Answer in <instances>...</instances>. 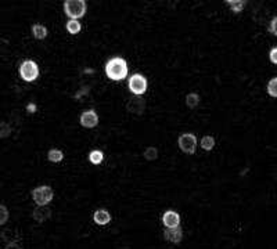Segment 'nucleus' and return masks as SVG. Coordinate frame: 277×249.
Here are the masks:
<instances>
[{
    "label": "nucleus",
    "instance_id": "obj_1",
    "mask_svg": "<svg viewBox=\"0 0 277 249\" xmlns=\"http://www.w3.org/2000/svg\"><path fill=\"white\" fill-rule=\"evenodd\" d=\"M105 75L111 80H122L128 77V62L122 57H114L105 64Z\"/></svg>",
    "mask_w": 277,
    "mask_h": 249
},
{
    "label": "nucleus",
    "instance_id": "obj_15",
    "mask_svg": "<svg viewBox=\"0 0 277 249\" xmlns=\"http://www.w3.org/2000/svg\"><path fill=\"white\" fill-rule=\"evenodd\" d=\"M62 158H64V154H62V151L59 150V148H52V150H49V153H47V159L53 163L61 162Z\"/></svg>",
    "mask_w": 277,
    "mask_h": 249
},
{
    "label": "nucleus",
    "instance_id": "obj_11",
    "mask_svg": "<svg viewBox=\"0 0 277 249\" xmlns=\"http://www.w3.org/2000/svg\"><path fill=\"white\" fill-rule=\"evenodd\" d=\"M165 240L172 242V244H180L183 240V231L180 227H175V229H166L164 231Z\"/></svg>",
    "mask_w": 277,
    "mask_h": 249
},
{
    "label": "nucleus",
    "instance_id": "obj_14",
    "mask_svg": "<svg viewBox=\"0 0 277 249\" xmlns=\"http://www.w3.org/2000/svg\"><path fill=\"white\" fill-rule=\"evenodd\" d=\"M32 35L38 40H43L47 36V28L42 24H35V25H32Z\"/></svg>",
    "mask_w": 277,
    "mask_h": 249
},
{
    "label": "nucleus",
    "instance_id": "obj_20",
    "mask_svg": "<svg viewBox=\"0 0 277 249\" xmlns=\"http://www.w3.org/2000/svg\"><path fill=\"white\" fill-rule=\"evenodd\" d=\"M199 104V96L197 93H189L186 96V105L190 108V110H194L197 105Z\"/></svg>",
    "mask_w": 277,
    "mask_h": 249
},
{
    "label": "nucleus",
    "instance_id": "obj_27",
    "mask_svg": "<svg viewBox=\"0 0 277 249\" xmlns=\"http://www.w3.org/2000/svg\"><path fill=\"white\" fill-rule=\"evenodd\" d=\"M4 249H24L18 242H10V244H6Z\"/></svg>",
    "mask_w": 277,
    "mask_h": 249
},
{
    "label": "nucleus",
    "instance_id": "obj_17",
    "mask_svg": "<svg viewBox=\"0 0 277 249\" xmlns=\"http://www.w3.org/2000/svg\"><path fill=\"white\" fill-rule=\"evenodd\" d=\"M201 148L202 150H205V151H211V150H214V147L217 144V141H215V138L212 137V136H204V137L201 138Z\"/></svg>",
    "mask_w": 277,
    "mask_h": 249
},
{
    "label": "nucleus",
    "instance_id": "obj_3",
    "mask_svg": "<svg viewBox=\"0 0 277 249\" xmlns=\"http://www.w3.org/2000/svg\"><path fill=\"white\" fill-rule=\"evenodd\" d=\"M54 198V191L50 186H39L35 190H32V199L38 204V206L47 205L52 202Z\"/></svg>",
    "mask_w": 277,
    "mask_h": 249
},
{
    "label": "nucleus",
    "instance_id": "obj_8",
    "mask_svg": "<svg viewBox=\"0 0 277 249\" xmlns=\"http://www.w3.org/2000/svg\"><path fill=\"white\" fill-rule=\"evenodd\" d=\"M79 122L83 128L86 129H93L99 125V115L95 110H87V111L82 112L80 114V118H79Z\"/></svg>",
    "mask_w": 277,
    "mask_h": 249
},
{
    "label": "nucleus",
    "instance_id": "obj_28",
    "mask_svg": "<svg viewBox=\"0 0 277 249\" xmlns=\"http://www.w3.org/2000/svg\"><path fill=\"white\" fill-rule=\"evenodd\" d=\"M26 110H28V111L29 112H35L36 111V105H35V104H28V107H26Z\"/></svg>",
    "mask_w": 277,
    "mask_h": 249
},
{
    "label": "nucleus",
    "instance_id": "obj_23",
    "mask_svg": "<svg viewBox=\"0 0 277 249\" xmlns=\"http://www.w3.org/2000/svg\"><path fill=\"white\" fill-rule=\"evenodd\" d=\"M13 128L10 126L7 122H0V138H7L11 134Z\"/></svg>",
    "mask_w": 277,
    "mask_h": 249
},
{
    "label": "nucleus",
    "instance_id": "obj_5",
    "mask_svg": "<svg viewBox=\"0 0 277 249\" xmlns=\"http://www.w3.org/2000/svg\"><path fill=\"white\" fill-rule=\"evenodd\" d=\"M178 146L182 150V153L193 155L197 150V137L193 133H183L178 138Z\"/></svg>",
    "mask_w": 277,
    "mask_h": 249
},
{
    "label": "nucleus",
    "instance_id": "obj_6",
    "mask_svg": "<svg viewBox=\"0 0 277 249\" xmlns=\"http://www.w3.org/2000/svg\"><path fill=\"white\" fill-rule=\"evenodd\" d=\"M128 86H129V90L132 95L135 96L144 95L148 86L147 79L143 77L141 74H135V75L130 77Z\"/></svg>",
    "mask_w": 277,
    "mask_h": 249
},
{
    "label": "nucleus",
    "instance_id": "obj_12",
    "mask_svg": "<svg viewBox=\"0 0 277 249\" xmlns=\"http://www.w3.org/2000/svg\"><path fill=\"white\" fill-rule=\"evenodd\" d=\"M93 220L96 224L99 226H105L111 222V213L105 209H97L93 213Z\"/></svg>",
    "mask_w": 277,
    "mask_h": 249
},
{
    "label": "nucleus",
    "instance_id": "obj_9",
    "mask_svg": "<svg viewBox=\"0 0 277 249\" xmlns=\"http://www.w3.org/2000/svg\"><path fill=\"white\" fill-rule=\"evenodd\" d=\"M162 224L166 229H175L180 226V215L175 211H166L162 215Z\"/></svg>",
    "mask_w": 277,
    "mask_h": 249
},
{
    "label": "nucleus",
    "instance_id": "obj_24",
    "mask_svg": "<svg viewBox=\"0 0 277 249\" xmlns=\"http://www.w3.org/2000/svg\"><path fill=\"white\" fill-rule=\"evenodd\" d=\"M9 216H10L9 209H7L4 205L0 204V226H4V224L7 223Z\"/></svg>",
    "mask_w": 277,
    "mask_h": 249
},
{
    "label": "nucleus",
    "instance_id": "obj_18",
    "mask_svg": "<svg viewBox=\"0 0 277 249\" xmlns=\"http://www.w3.org/2000/svg\"><path fill=\"white\" fill-rule=\"evenodd\" d=\"M67 31H68L71 35H77L80 32V29H82V25H80V22H79L78 19H69L68 22H67Z\"/></svg>",
    "mask_w": 277,
    "mask_h": 249
},
{
    "label": "nucleus",
    "instance_id": "obj_19",
    "mask_svg": "<svg viewBox=\"0 0 277 249\" xmlns=\"http://www.w3.org/2000/svg\"><path fill=\"white\" fill-rule=\"evenodd\" d=\"M104 159V154L100 151V150H93V151H90V154H89V161L90 163H93V165H100V163L103 162Z\"/></svg>",
    "mask_w": 277,
    "mask_h": 249
},
{
    "label": "nucleus",
    "instance_id": "obj_22",
    "mask_svg": "<svg viewBox=\"0 0 277 249\" xmlns=\"http://www.w3.org/2000/svg\"><path fill=\"white\" fill-rule=\"evenodd\" d=\"M266 90H268V95L273 98L277 97V77H272L269 80L268 86H266Z\"/></svg>",
    "mask_w": 277,
    "mask_h": 249
},
{
    "label": "nucleus",
    "instance_id": "obj_2",
    "mask_svg": "<svg viewBox=\"0 0 277 249\" xmlns=\"http://www.w3.org/2000/svg\"><path fill=\"white\" fill-rule=\"evenodd\" d=\"M86 1L85 0H65L64 13L71 19H79L86 14Z\"/></svg>",
    "mask_w": 277,
    "mask_h": 249
},
{
    "label": "nucleus",
    "instance_id": "obj_26",
    "mask_svg": "<svg viewBox=\"0 0 277 249\" xmlns=\"http://www.w3.org/2000/svg\"><path fill=\"white\" fill-rule=\"evenodd\" d=\"M276 22H277V18L275 17V18H273V19H272V22H270V28H269V31H270V34L275 35V36H276V35H277Z\"/></svg>",
    "mask_w": 277,
    "mask_h": 249
},
{
    "label": "nucleus",
    "instance_id": "obj_25",
    "mask_svg": "<svg viewBox=\"0 0 277 249\" xmlns=\"http://www.w3.org/2000/svg\"><path fill=\"white\" fill-rule=\"evenodd\" d=\"M277 49L276 47H273L272 50H270V54H269V57H270V62L272 64H277Z\"/></svg>",
    "mask_w": 277,
    "mask_h": 249
},
{
    "label": "nucleus",
    "instance_id": "obj_4",
    "mask_svg": "<svg viewBox=\"0 0 277 249\" xmlns=\"http://www.w3.org/2000/svg\"><path fill=\"white\" fill-rule=\"evenodd\" d=\"M20 77L25 82H34L39 77V67L34 60H25L20 65Z\"/></svg>",
    "mask_w": 277,
    "mask_h": 249
},
{
    "label": "nucleus",
    "instance_id": "obj_16",
    "mask_svg": "<svg viewBox=\"0 0 277 249\" xmlns=\"http://www.w3.org/2000/svg\"><path fill=\"white\" fill-rule=\"evenodd\" d=\"M226 4H229V7L233 13H241L245 7V4H247V1H244V0H226Z\"/></svg>",
    "mask_w": 277,
    "mask_h": 249
},
{
    "label": "nucleus",
    "instance_id": "obj_21",
    "mask_svg": "<svg viewBox=\"0 0 277 249\" xmlns=\"http://www.w3.org/2000/svg\"><path fill=\"white\" fill-rule=\"evenodd\" d=\"M143 156L146 161H156L158 158V148L157 147H147L143 153Z\"/></svg>",
    "mask_w": 277,
    "mask_h": 249
},
{
    "label": "nucleus",
    "instance_id": "obj_10",
    "mask_svg": "<svg viewBox=\"0 0 277 249\" xmlns=\"http://www.w3.org/2000/svg\"><path fill=\"white\" fill-rule=\"evenodd\" d=\"M52 217V211L49 206H38L35 208L34 212H32V219H34L36 223H44L47 222L49 219Z\"/></svg>",
    "mask_w": 277,
    "mask_h": 249
},
{
    "label": "nucleus",
    "instance_id": "obj_13",
    "mask_svg": "<svg viewBox=\"0 0 277 249\" xmlns=\"http://www.w3.org/2000/svg\"><path fill=\"white\" fill-rule=\"evenodd\" d=\"M0 237H1V240L4 241L6 244H10V242H20V241H21V234H20L17 229H13V230L6 229V230L1 231Z\"/></svg>",
    "mask_w": 277,
    "mask_h": 249
},
{
    "label": "nucleus",
    "instance_id": "obj_7",
    "mask_svg": "<svg viewBox=\"0 0 277 249\" xmlns=\"http://www.w3.org/2000/svg\"><path fill=\"white\" fill-rule=\"evenodd\" d=\"M126 110H128L129 114L136 115V116L143 115L144 111H146V101H144V98H141V96L132 97L129 101L126 103Z\"/></svg>",
    "mask_w": 277,
    "mask_h": 249
}]
</instances>
